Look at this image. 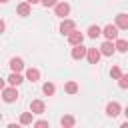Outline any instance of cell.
Segmentation results:
<instances>
[{"label":"cell","mask_w":128,"mask_h":128,"mask_svg":"<svg viewBox=\"0 0 128 128\" xmlns=\"http://www.w3.org/2000/svg\"><path fill=\"white\" fill-rule=\"evenodd\" d=\"M10 68H12V72H20V70L24 68L22 58H12V60H10Z\"/></svg>","instance_id":"cell-14"},{"label":"cell","mask_w":128,"mask_h":128,"mask_svg":"<svg viewBox=\"0 0 128 128\" xmlns=\"http://www.w3.org/2000/svg\"><path fill=\"white\" fill-rule=\"evenodd\" d=\"M116 50H118V52H128V42L116 38Z\"/></svg>","instance_id":"cell-21"},{"label":"cell","mask_w":128,"mask_h":128,"mask_svg":"<svg viewBox=\"0 0 128 128\" xmlns=\"http://www.w3.org/2000/svg\"><path fill=\"white\" fill-rule=\"evenodd\" d=\"M54 12H56V16L64 18V16H68V12H70V6H68L66 2H58V4L54 6Z\"/></svg>","instance_id":"cell-5"},{"label":"cell","mask_w":128,"mask_h":128,"mask_svg":"<svg viewBox=\"0 0 128 128\" xmlns=\"http://www.w3.org/2000/svg\"><path fill=\"white\" fill-rule=\"evenodd\" d=\"M114 50H116V44H112V40H106V42L100 46V52H102L104 56H112Z\"/></svg>","instance_id":"cell-8"},{"label":"cell","mask_w":128,"mask_h":128,"mask_svg":"<svg viewBox=\"0 0 128 128\" xmlns=\"http://www.w3.org/2000/svg\"><path fill=\"white\" fill-rule=\"evenodd\" d=\"M110 76H112L114 80H120V76H122V70H120L118 66H112V68H110Z\"/></svg>","instance_id":"cell-22"},{"label":"cell","mask_w":128,"mask_h":128,"mask_svg":"<svg viewBox=\"0 0 128 128\" xmlns=\"http://www.w3.org/2000/svg\"><path fill=\"white\" fill-rule=\"evenodd\" d=\"M8 82H10L12 86H18V84H22V82H24V78L20 76V72H12V74L8 76Z\"/></svg>","instance_id":"cell-15"},{"label":"cell","mask_w":128,"mask_h":128,"mask_svg":"<svg viewBox=\"0 0 128 128\" xmlns=\"http://www.w3.org/2000/svg\"><path fill=\"white\" fill-rule=\"evenodd\" d=\"M68 42H70L72 46L82 44V42H84V34H82V32H78V30H74V32H70V34H68Z\"/></svg>","instance_id":"cell-7"},{"label":"cell","mask_w":128,"mask_h":128,"mask_svg":"<svg viewBox=\"0 0 128 128\" xmlns=\"http://www.w3.org/2000/svg\"><path fill=\"white\" fill-rule=\"evenodd\" d=\"M2 2H4V4H6V2H8V0H2Z\"/></svg>","instance_id":"cell-28"},{"label":"cell","mask_w":128,"mask_h":128,"mask_svg":"<svg viewBox=\"0 0 128 128\" xmlns=\"http://www.w3.org/2000/svg\"><path fill=\"white\" fill-rule=\"evenodd\" d=\"M74 122H76V120H74V116H62V120H60V124H62L64 128H72V126H74Z\"/></svg>","instance_id":"cell-17"},{"label":"cell","mask_w":128,"mask_h":128,"mask_svg":"<svg viewBox=\"0 0 128 128\" xmlns=\"http://www.w3.org/2000/svg\"><path fill=\"white\" fill-rule=\"evenodd\" d=\"M86 54H88V48H84L82 44H76V46L72 48V58H74V60H82Z\"/></svg>","instance_id":"cell-3"},{"label":"cell","mask_w":128,"mask_h":128,"mask_svg":"<svg viewBox=\"0 0 128 128\" xmlns=\"http://www.w3.org/2000/svg\"><path fill=\"white\" fill-rule=\"evenodd\" d=\"M100 34H102V28H100V26H90V28H88V36H90V38H98Z\"/></svg>","instance_id":"cell-18"},{"label":"cell","mask_w":128,"mask_h":128,"mask_svg":"<svg viewBox=\"0 0 128 128\" xmlns=\"http://www.w3.org/2000/svg\"><path fill=\"white\" fill-rule=\"evenodd\" d=\"M26 2H30V4H38V2H42V0H26Z\"/></svg>","instance_id":"cell-26"},{"label":"cell","mask_w":128,"mask_h":128,"mask_svg":"<svg viewBox=\"0 0 128 128\" xmlns=\"http://www.w3.org/2000/svg\"><path fill=\"white\" fill-rule=\"evenodd\" d=\"M102 34L106 36V40H116V38H118V26H112V24H108V26H104Z\"/></svg>","instance_id":"cell-2"},{"label":"cell","mask_w":128,"mask_h":128,"mask_svg":"<svg viewBox=\"0 0 128 128\" xmlns=\"http://www.w3.org/2000/svg\"><path fill=\"white\" fill-rule=\"evenodd\" d=\"M34 126H38V128H46L48 122H46V120H38V122H34Z\"/></svg>","instance_id":"cell-25"},{"label":"cell","mask_w":128,"mask_h":128,"mask_svg":"<svg viewBox=\"0 0 128 128\" xmlns=\"http://www.w3.org/2000/svg\"><path fill=\"white\" fill-rule=\"evenodd\" d=\"M44 108H46V106H44L42 100H32V102H30V110H32L34 114H44Z\"/></svg>","instance_id":"cell-9"},{"label":"cell","mask_w":128,"mask_h":128,"mask_svg":"<svg viewBox=\"0 0 128 128\" xmlns=\"http://www.w3.org/2000/svg\"><path fill=\"white\" fill-rule=\"evenodd\" d=\"M26 80H30V82H38V80H40V72H38L36 68H28V70H26Z\"/></svg>","instance_id":"cell-13"},{"label":"cell","mask_w":128,"mask_h":128,"mask_svg":"<svg viewBox=\"0 0 128 128\" xmlns=\"http://www.w3.org/2000/svg\"><path fill=\"white\" fill-rule=\"evenodd\" d=\"M116 26L120 30H128V14H118L116 16Z\"/></svg>","instance_id":"cell-11"},{"label":"cell","mask_w":128,"mask_h":128,"mask_svg":"<svg viewBox=\"0 0 128 128\" xmlns=\"http://www.w3.org/2000/svg\"><path fill=\"white\" fill-rule=\"evenodd\" d=\"M118 86H120L122 90H126V88H128V74H122V76H120V80H118Z\"/></svg>","instance_id":"cell-23"},{"label":"cell","mask_w":128,"mask_h":128,"mask_svg":"<svg viewBox=\"0 0 128 128\" xmlns=\"http://www.w3.org/2000/svg\"><path fill=\"white\" fill-rule=\"evenodd\" d=\"M2 98H4V102H14V100H18V92H16V86H12V88H2Z\"/></svg>","instance_id":"cell-1"},{"label":"cell","mask_w":128,"mask_h":128,"mask_svg":"<svg viewBox=\"0 0 128 128\" xmlns=\"http://www.w3.org/2000/svg\"><path fill=\"white\" fill-rule=\"evenodd\" d=\"M42 4H44L46 8H52V6H56V4H58V0H42Z\"/></svg>","instance_id":"cell-24"},{"label":"cell","mask_w":128,"mask_h":128,"mask_svg":"<svg viewBox=\"0 0 128 128\" xmlns=\"http://www.w3.org/2000/svg\"><path fill=\"white\" fill-rule=\"evenodd\" d=\"M16 12H18L20 16H30V2H22V4H18V6H16Z\"/></svg>","instance_id":"cell-12"},{"label":"cell","mask_w":128,"mask_h":128,"mask_svg":"<svg viewBox=\"0 0 128 128\" xmlns=\"http://www.w3.org/2000/svg\"><path fill=\"white\" fill-rule=\"evenodd\" d=\"M120 110H122V108H120V104H118V102H110V104L106 106V114H108V116H112V118H114V116H118V114H120Z\"/></svg>","instance_id":"cell-10"},{"label":"cell","mask_w":128,"mask_h":128,"mask_svg":"<svg viewBox=\"0 0 128 128\" xmlns=\"http://www.w3.org/2000/svg\"><path fill=\"white\" fill-rule=\"evenodd\" d=\"M76 30V24H74V20H62V24H60V32L62 34H70V32H74Z\"/></svg>","instance_id":"cell-6"},{"label":"cell","mask_w":128,"mask_h":128,"mask_svg":"<svg viewBox=\"0 0 128 128\" xmlns=\"http://www.w3.org/2000/svg\"><path fill=\"white\" fill-rule=\"evenodd\" d=\"M54 90H56V88H54V84H52V82H46V84L42 86V92H44L46 96H52V94H54Z\"/></svg>","instance_id":"cell-20"},{"label":"cell","mask_w":128,"mask_h":128,"mask_svg":"<svg viewBox=\"0 0 128 128\" xmlns=\"http://www.w3.org/2000/svg\"><path fill=\"white\" fill-rule=\"evenodd\" d=\"M100 56H102L100 48H88V54H86V58H88V62H90V64H98Z\"/></svg>","instance_id":"cell-4"},{"label":"cell","mask_w":128,"mask_h":128,"mask_svg":"<svg viewBox=\"0 0 128 128\" xmlns=\"http://www.w3.org/2000/svg\"><path fill=\"white\" fill-rule=\"evenodd\" d=\"M64 90H66L68 94H76V92H78V84L70 80V82H66V86H64Z\"/></svg>","instance_id":"cell-19"},{"label":"cell","mask_w":128,"mask_h":128,"mask_svg":"<svg viewBox=\"0 0 128 128\" xmlns=\"http://www.w3.org/2000/svg\"><path fill=\"white\" fill-rule=\"evenodd\" d=\"M124 114H126V118H128V106H126V108H124Z\"/></svg>","instance_id":"cell-27"},{"label":"cell","mask_w":128,"mask_h":128,"mask_svg":"<svg viewBox=\"0 0 128 128\" xmlns=\"http://www.w3.org/2000/svg\"><path fill=\"white\" fill-rule=\"evenodd\" d=\"M32 114H34L32 110H30V112H24V114L20 116V124H24V126H28V124H32Z\"/></svg>","instance_id":"cell-16"}]
</instances>
